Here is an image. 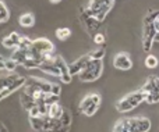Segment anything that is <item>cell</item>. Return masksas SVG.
<instances>
[{
    "mask_svg": "<svg viewBox=\"0 0 159 132\" xmlns=\"http://www.w3.org/2000/svg\"><path fill=\"white\" fill-rule=\"evenodd\" d=\"M113 4H115V0H89L85 11L91 17H95L98 21L102 22L112 10Z\"/></svg>",
    "mask_w": 159,
    "mask_h": 132,
    "instance_id": "obj_1",
    "label": "cell"
},
{
    "mask_svg": "<svg viewBox=\"0 0 159 132\" xmlns=\"http://www.w3.org/2000/svg\"><path fill=\"white\" fill-rule=\"evenodd\" d=\"M144 100H145V95L141 91L131 92V93H129L127 96H124L123 99H120L116 103V110H117L119 113H127V111L134 110Z\"/></svg>",
    "mask_w": 159,
    "mask_h": 132,
    "instance_id": "obj_2",
    "label": "cell"
},
{
    "mask_svg": "<svg viewBox=\"0 0 159 132\" xmlns=\"http://www.w3.org/2000/svg\"><path fill=\"white\" fill-rule=\"evenodd\" d=\"M102 72H103V61L91 60L87 64V67L78 74V77L82 82H93L98 78H101Z\"/></svg>",
    "mask_w": 159,
    "mask_h": 132,
    "instance_id": "obj_3",
    "label": "cell"
},
{
    "mask_svg": "<svg viewBox=\"0 0 159 132\" xmlns=\"http://www.w3.org/2000/svg\"><path fill=\"white\" fill-rule=\"evenodd\" d=\"M99 106H101V96L98 93H89L81 100L78 106V110L81 111L82 114L91 117L98 111Z\"/></svg>",
    "mask_w": 159,
    "mask_h": 132,
    "instance_id": "obj_4",
    "label": "cell"
},
{
    "mask_svg": "<svg viewBox=\"0 0 159 132\" xmlns=\"http://www.w3.org/2000/svg\"><path fill=\"white\" fill-rule=\"evenodd\" d=\"M31 53L34 54H39V56H43L46 53H53L55 52V46L52 45V42L46 38H39L32 40V46H31Z\"/></svg>",
    "mask_w": 159,
    "mask_h": 132,
    "instance_id": "obj_5",
    "label": "cell"
},
{
    "mask_svg": "<svg viewBox=\"0 0 159 132\" xmlns=\"http://www.w3.org/2000/svg\"><path fill=\"white\" fill-rule=\"evenodd\" d=\"M113 67L121 71H127L133 67V60L129 53H117L113 58Z\"/></svg>",
    "mask_w": 159,
    "mask_h": 132,
    "instance_id": "obj_6",
    "label": "cell"
},
{
    "mask_svg": "<svg viewBox=\"0 0 159 132\" xmlns=\"http://www.w3.org/2000/svg\"><path fill=\"white\" fill-rule=\"evenodd\" d=\"M53 61H55L56 66H57L59 70H60V79H61V82H64V83H70V82H71L73 75L70 74L69 64L64 61V58L61 57V56H55Z\"/></svg>",
    "mask_w": 159,
    "mask_h": 132,
    "instance_id": "obj_7",
    "label": "cell"
},
{
    "mask_svg": "<svg viewBox=\"0 0 159 132\" xmlns=\"http://www.w3.org/2000/svg\"><path fill=\"white\" fill-rule=\"evenodd\" d=\"M130 125H131L133 132H148L151 130V121L145 117H134L130 118Z\"/></svg>",
    "mask_w": 159,
    "mask_h": 132,
    "instance_id": "obj_8",
    "label": "cell"
},
{
    "mask_svg": "<svg viewBox=\"0 0 159 132\" xmlns=\"http://www.w3.org/2000/svg\"><path fill=\"white\" fill-rule=\"evenodd\" d=\"M91 61V57L89 54H85V56H81L78 57L75 61H73L71 64H69V70H70V74L74 77V75H78L82 70L87 67V64Z\"/></svg>",
    "mask_w": 159,
    "mask_h": 132,
    "instance_id": "obj_9",
    "label": "cell"
},
{
    "mask_svg": "<svg viewBox=\"0 0 159 132\" xmlns=\"http://www.w3.org/2000/svg\"><path fill=\"white\" fill-rule=\"evenodd\" d=\"M38 68L41 70L43 74H48V75H52V77L60 78V70H59V67L56 66V63L53 60L52 61H45V63H42Z\"/></svg>",
    "mask_w": 159,
    "mask_h": 132,
    "instance_id": "obj_10",
    "label": "cell"
},
{
    "mask_svg": "<svg viewBox=\"0 0 159 132\" xmlns=\"http://www.w3.org/2000/svg\"><path fill=\"white\" fill-rule=\"evenodd\" d=\"M64 110H66V109H63V106H61L60 103L56 102V103H53V104L49 106V110H48V116L52 117V118L60 120V117L63 116Z\"/></svg>",
    "mask_w": 159,
    "mask_h": 132,
    "instance_id": "obj_11",
    "label": "cell"
},
{
    "mask_svg": "<svg viewBox=\"0 0 159 132\" xmlns=\"http://www.w3.org/2000/svg\"><path fill=\"white\" fill-rule=\"evenodd\" d=\"M18 24L24 28H32L35 25V17L32 13H24L18 17Z\"/></svg>",
    "mask_w": 159,
    "mask_h": 132,
    "instance_id": "obj_12",
    "label": "cell"
},
{
    "mask_svg": "<svg viewBox=\"0 0 159 132\" xmlns=\"http://www.w3.org/2000/svg\"><path fill=\"white\" fill-rule=\"evenodd\" d=\"M112 132H133L131 131V125H130V118H123L119 120L115 124Z\"/></svg>",
    "mask_w": 159,
    "mask_h": 132,
    "instance_id": "obj_13",
    "label": "cell"
},
{
    "mask_svg": "<svg viewBox=\"0 0 159 132\" xmlns=\"http://www.w3.org/2000/svg\"><path fill=\"white\" fill-rule=\"evenodd\" d=\"M70 36H71V29H70V28L61 27V28H57V29H56V38H57L59 40L66 42Z\"/></svg>",
    "mask_w": 159,
    "mask_h": 132,
    "instance_id": "obj_14",
    "label": "cell"
},
{
    "mask_svg": "<svg viewBox=\"0 0 159 132\" xmlns=\"http://www.w3.org/2000/svg\"><path fill=\"white\" fill-rule=\"evenodd\" d=\"M8 18H10V11H8V8L6 7L4 3L0 0V24L7 22Z\"/></svg>",
    "mask_w": 159,
    "mask_h": 132,
    "instance_id": "obj_15",
    "label": "cell"
},
{
    "mask_svg": "<svg viewBox=\"0 0 159 132\" xmlns=\"http://www.w3.org/2000/svg\"><path fill=\"white\" fill-rule=\"evenodd\" d=\"M31 46H32V40H31L30 38H27V36H22L20 43H18V46H17V49L24 50V52H30Z\"/></svg>",
    "mask_w": 159,
    "mask_h": 132,
    "instance_id": "obj_16",
    "label": "cell"
},
{
    "mask_svg": "<svg viewBox=\"0 0 159 132\" xmlns=\"http://www.w3.org/2000/svg\"><path fill=\"white\" fill-rule=\"evenodd\" d=\"M88 54H89L91 60H103L106 52H105L103 47H99V49H95V50H92V52H89Z\"/></svg>",
    "mask_w": 159,
    "mask_h": 132,
    "instance_id": "obj_17",
    "label": "cell"
},
{
    "mask_svg": "<svg viewBox=\"0 0 159 132\" xmlns=\"http://www.w3.org/2000/svg\"><path fill=\"white\" fill-rule=\"evenodd\" d=\"M147 82L151 86V92H159V78L152 75V77H148Z\"/></svg>",
    "mask_w": 159,
    "mask_h": 132,
    "instance_id": "obj_18",
    "label": "cell"
},
{
    "mask_svg": "<svg viewBox=\"0 0 159 132\" xmlns=\"http://www.w3.org/2000/svg\"><path fill=\"white\" fill-rule=\"evenodd\" d=\"M145 67H147V68H157V67H158V58H157V56H154V54L147 56V58H145Z\"/></svg>",
    "mask_w": 159,
    "mask_h": 132,
    "instance_id": "obj_19",
    "label": "cell"
},
{
    "mask_svg": "<svg viewBox=\"0 0 159 132\" xmlns=\"http://www.w3.org/2000/svg\"><path fill=\"white\" fill-rule=\"evenodd\" d=\"M17 67H18V64H17L16 61L13 60V58H6V61H4V70L7 72H14Z\"/></svg>",
    "mask_w": 159,
    "mask_h": 132,
    "instance_id": "obj_20",
    "label": "cell"
},
{
    "mask_svg": "<svg viewBox=\"0 0 159 132\" xmlns=\"http://www.w3.org/2000/svg\"><path fill=\"white\" fill-rule=\"evenodd\" d=\"M145 102L149 104H154V103L159 102V92H151V93L145 95Z\"/></svg>",
    "mask_w": 159,
    "mask_h": 132,
    "instance_id": "obj_21",
    "label": "cell"
},
{
    "mask_svg": "<svg viewBox=\"0 0 159 132\" xmlns=\"http://www.w3.org/2000/svg\"><path fill=\"white\" fill-rule=\"evenodd\" d=\"M2 45H3V47L4 49H8V50H14L17 47V45L14 43L13 40H11L8 36H6V38H3V40H2Z\"/></svg>",
    "mask_w": 159,
    "mask_h": 132,
    "instance_id": "obj_22",
    "label": "cell"
},
{
    "mask_svg": "<svg viewBox=\"0 0 159 132\" xmlns=\"http://www.w3.org/2000/svg\"><path fill=\"white\" fill-rule=\"evenodd\" d=\"M105 42H106L105 33L96 32L95 35H93V43H95V45H99V46H102V45H105Z\"/></svg>",
    "mask_w": 159,
    "mask_h": 132,
    "instance_id": "obj_23",
    "label": "cell"
},
{
    "mask_svg": "<svg viewBox=\"0 0 159 132\" xmlns=\"http://www.w3.org/2000/svg\"><path fill=\"white\" fill-rule=\"evenodd\" d=\"M8 38H10L11 40H13L14 43L17 45V46H18V43H20V40H21V38H22V36L20 35L18 32H11L10 35H8ZM16 49H17V47H16Z\"/></svg>",
    "mask_w": 159,
    "mask_h": 132,
    "instance_id": "obj_24",
    "label": "cell"
},
{
    "mask_svg": "<svg viewBox=\"0 0 159 132\" xmlns=\"http://www.w3.org/2000/svg\"><path fill=\"white\" fill-rule=\"evenodd\" d=\"M4 61H6V58L3 56H0V70H4Z\"/></svg>",
    "mask_w": 159,
    "mask_h": 132,
    "instance_id": "obj_25",
    "label": "cell"
},
{
    "mask_svg": "<svg viewBox=\"0 0 159 132\" xmlns=\"http://www.w3.org/2000/svg\"><path fill=\"white\" fill-rule=\"evenodd\" d=\"M0 132H8V131H7V128H6L4 125L2 124V122H0Z\"/></svg>",
    "mask_w": 159,
    "mask_h": 132,
    "instance_id": "obj_26",
    "label": "cell"
},
{
    "mask_svg": "<svg viewBox=\"0 0 159 132\" xmlns=\"http://www.w3.org/2000/svg\"><path fill=\"white\" fill-rule=\"evenodd\" d=\"M154 42H158V43H159V32H157V35H155V39H154Z\"/></svg>",
    "mask_w": 159,
    "mask_h": 132,
    "instance_id": "obj_27",
    "label": "cell"
},
{
    "mask_svg": "<svg viewBox=\"0 0 159 132\" xmlns=\"http://www.w3.org/2000/svg\"><path fill=\"white\" fill-rule=\"evenodd\" d=\"M61 0H50V3H55V4H57V3H60Z\"/></svg>",
    "mask_w": 159,
    "mask_h": 132,
    "instance_id": "obj_28",
    "label": "cell"
}]
</instances>
